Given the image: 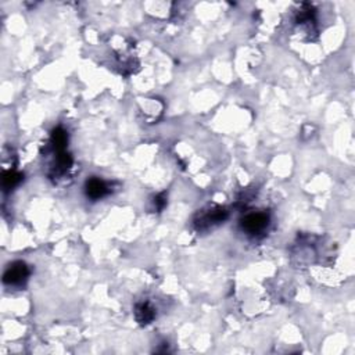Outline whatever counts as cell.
I'll use <instances>...</instances> for the list:
<instances>
[{
  "mask_svg": "<svg viewBox=\"0 0 355 355\" xmlns=\"http://www.w3.org/2000/svg\"><path fill=\"white\" fill-rule=\"evenodd\" d=\"M268 221H269V218H268L267 214H250V215H247L246 218L241 221V226H243V229L246 230L247 233L257 235V233L263 232L267 228Z\"/></svg>",
  "mask_w": 355,
  "mask_h": 355,
  "instance_id": "6da1fadb",
  "label": "cell"
},
{
  "mask_svg": "<svg viewBox=\"0 0 355 355\" xmlns=\"http://www.w3.org/2000/svg\"><path fill=\"white\" fill-rule=\"evenodd\" d=\"M28 267L24 263H14L13 265L7 268V271L5 272V280L6 284H13V286H20L28 278Z\"/></svg>",
  "mask_w": 355,
  "mask_h": 355,
  "instance_id": "7a4b0ae2",
  "label": "cell"
},
{
  "mask_svg": "<svg viewBox=\"0 0 355 355\" xmlns=\"http://www.w3.org/2000/svg\"><path fill=\"white\" fill-rule=\"evenodd\" d=\"M107 186L103 180L97 179V178H92L86 182V194L88 197L93 198V200H98L107 194Z\"/></svg>",
  "mask_w": 355,
  "mask_h": 355,
  "instance_id": "3957f363",
  "label": "cell"
},
{
  "mask_svg": "<svg viewBox=\"0 0 355 355\" xmlns=\"http://www.w3.org/2000/svg\"><path fill=\"white\" fill-rule=\"evenodd\" d=\"M154 310L150 307V304L147 302H142V304H137L136 310H135V317H136L137 322L146 325V323L151 322L154 319Z\"/></svg>",
  "mask_w": 355,
  "mask_h": 355,
  "instance_id": "277c9868",
  "label": "cell"
},
{
  "mask_svg": "<svg viewBox=\"0 0 355 355\" xmlns=\"http://www.w3.org/2000/svg\"><path fill=\"white\" fill-rule=\"evenodd\" d=\"M225 218H226V211H225V210H221V208L213 210V211L206 214V215L200 219V226H202V225L219 224V222H222Z\"/></svg>",
  "mask_w": 355,
  "mask_h": 355,
  "instance_id": "5b68a950",
  "label": "cell"
},
{
  "mask_svg": "<svg viewBox=\"0 0 355 355\" xmlns=\"http://www.w3.org/2000/svg\"><path fill=\"white\" fill-rule=\"evenodd\" d=\"M67 142H68V136H67L64 129L57 128V129L53 131V133H52V143H53V147H55L57 151H64Z\"/></svg>",
  "mask_w": 355,
  "mask_h": 355,
  "instance_id": "8992f818",
  "label": "cell"
},
{
  "mask_svg": "<svg viewBox=\"0 0 355 355\" xmlns=\"http://www.w3.org/2000/svg\"><path fill=\"white\" fill-rule=\"evenodd\" d=\"M22 179L21 174H17L14 171H9V172H5L3 175V187L6 190L9 189H13L14 186H17Z\"/></svg>",
  "mask_w": 355,
  "mask_h": 355,
  "instance_id": "52a82bcc",
  "label": "cell"
},
{
  "mask_svg": "<svg viewBox=\"0 0 355 355\" xmlns=\"http://www.w3.org/2000/svg\"><path fill=\"white\" fill-rule=\"evenodd\" d=\"M165 204H167V198H165L164 194H160V196L154 198V207H156V210L161 211L165 207Z\"/></svg>",
  "mask_w": 355,
  "mask_h": 355,
  "instance_id": "ba28073f",
  "label": "cell"
}]
</instances>
